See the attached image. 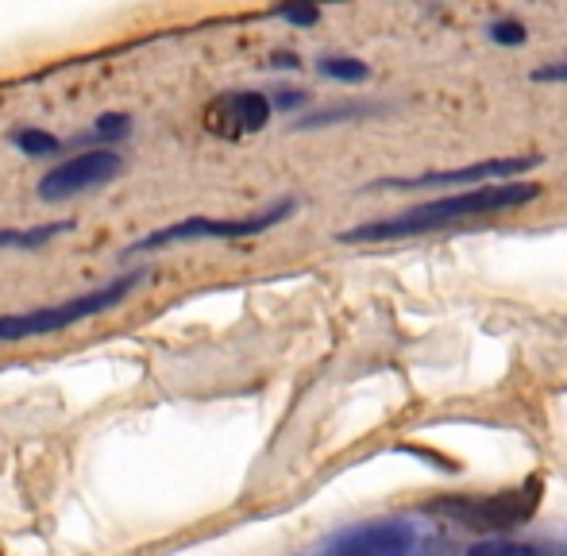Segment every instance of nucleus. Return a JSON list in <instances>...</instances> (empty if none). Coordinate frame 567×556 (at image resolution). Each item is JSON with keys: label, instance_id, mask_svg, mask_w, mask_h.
Wrapping results in <instances>:
<instances>
[{"label": "nucleus", "instance_id": "1", "mask_svg": "<svg viewBox=\"0 0 567 556\" xmlns=\"http://www.w3.org/2000/svg\"><path fill=\"white\" fill-rule=\"evenodd\" d=\"M537 194H540V186H529V182H498V186L463 189V194L441 197V202H429V205H417V209L394 213V217H386V220H371V225L348 228V233H340V240L343 244H367V240H402V236H421V233H433V228L455 225V220L517 209V205H529Z\"/></svg>", "mask_w": 567, "mask_h": 556}, {"label": "nucleus", "instance_id": "2", "mask_svg": "<svg viewBox=\"0 0 567 556\" xmlns=\"http://www.w3.org/2000/svg\"><path fill=\"white\" fill-rule=\"evenodd\" d=\"M143 275H124L116 282L101 286V290L78 294L70 301H59V306H43V309H28V313H4L0 317V344H12V340H31L43 337V332H62L70 325L85 321V317H97L105 309H116L127 294L135 290Z\"/></svg>", "mask_w": 567, "mask_h": 556}, {"label": "nucleus", "instance_id": "3", "mask_svg": "<svg viewBox=\"0 0 567 556\" xmlns=\"http://www.w3.org/2000/svg\"><path fill=\"white\" fill-rule=\"evenodd\" d=\"M293 213V202H278L275 209L267 213H255V217H236V220H217V217H186L178 225H166L155 228L151 236L135 240L127 248V256H140V251H163L174 248V244H186V240H244V236H259L267 228H275L278 220H286Z\"/></svg>", "mask_w": 567, "mask_h": 556}, {"label": "nucleus", "instance_id": "4", "mask_svg": "<svg viewBox=\"0 0 567 556\" xmlns=\"http://www.w3.org/2000/svg\"><path fill=\"white\" fill-rule=\"evenodd\" d=\"M540 480H529L522 491H506V495H460V498H441L429 511L449 514V518L463 522L471 529H509L522 526L537 514L540 506Z\"/></svg>", "mask_w": 567, "mask_h": 556}, {"label": "nucleus", "instance_id": "5", "mask_svg": "<svg viewBox=\"0 0 567 556\" xmlns=\"http://www.w3.org/2000/svg\"><path fill=\"white\" fill-rule=\"evenodd\" d=\"M116 174H120L116 151H109V147L82 151V155H70L66 163H59L39 182V197H43V202H70V197L85 194V189L105 186Z\"/></svg>", "mask_w": 567, "mask_h": 556}, {"label": "nucleus", "instance_id": "6", "mask_svg": "<svg viewBox=\"0 0 567 556\" xmlns=\"http://www.w3.org/2000/svg\"><path fill=\"white\" fill-rule=\"evenodd\" d=\"M529 166H540V155H517V158H486L475 166H455V171H429L417 178H390L379 182L386 189H425V186H498L517 174H525Z\"/></svg>", "mask_w": 567, "mask_h": 556}, {"label": "nucleus", "instance_id": "7", "mask_svg": "<svg viewBox=\"0 0 567 556\" xmlns=\"http://www.w3.org/2000/svg\"><path fill=\"white\" fill-rule=\"evenodd\" d=\"M270 121V101L262 93H225L205 109V128L220 140H244L251 132H262Z\"/></svg>", "mask_w": 567, "mask_h": 556}, {"label": "nucleus", "instance_id": "8", "mask_svg": "<svg viewBox=\"0 0 567 556\" xmlns=\"http://www.w3.org/2000/svg\"><path fill=\"white\" fill-rule=\"evenodd\" d=\"M70 233V220H59V225H39V228H4L0 233V248H16V251H35L43 244H51L54 236Z\"/></svg>", "mask_w": 567, "mask_h": 556}, {"label": "nucleus", "instance_id": "9", "mask_svg": "<svg viewBox=\"0 0 567 556\" xmlns=\"http://www.w3.org/2000/svg\"><path fill=\"white\" fill-rule=\"evenodd\" d=\"M16 147L23 151V155H31V158H47V155H59V147L62 143L51 136V132H39V128H23V132H16L12 136Z\"/></svg>", "mask_w": 567, "mask_h": 556}, {"label": "nucleus", "instance_id": "10", "mask_svg": "<svg viewBox=\"0 0 567 556\" xmlns=\"http://www.w3.org/2000/svg\"><path fill=\"white\" fill-rule=\"evenodd\" d=\"M321 74L337 78V82H367V74H371V70H367L359 59H324Z\"/></svg>", "mask_w": 567, "mask_h": 556}, {"label": "nucleus", "instance_id": "11", "mask_svg": "<svg viewBox=\"0 0 567 556\" xmlns=\"http://www.w3.org/2000/svg\"><path fill=\"white\" fill-rule=\"evenodd\" d=\"M93 132H97V136H105V140H113V136L120 140V136H127V132H132V116H127V113H105Z\"/></svg>", "mask_w": 567, "mask_h": 556}, {"label": "nucleus", "instance_id": "12", "mask_svg": "<svg viewBox=\"0 0 567 556\" xmlns=\"http://www.w3.org/2000/svg\"><path fill=\"white\" fill-rule=\"evenodd\" d=\"M467 556H533V553L517 542H483L475 549H467Z\"/></svg>", "mask_w": 567, "mask_h": 556}, {"label": "nucleus", "instance_id": "13", "mask_svg": "<svg viewBox=\"0 0 567 556\" xmlns=\"http://www.w3.org/2000/svg\"><path fill=\"white\" fill-rule=\"evenodd\" d=\"M491 39H494V43L517 47V43H525V28L517 20H502V23H494V28H491Z\"/></svg>", "mask_w": 567, "mask_h": 556}, {"label": "nucleus", "instance_id": "14", "mask_svg": "<svg viewBox=\"0 0 567 556\" xmlns=\"http://www.w3.org/2000/svg\"><path fill=\"white\" fill-rule=\"evenodd\" d=\"M278 16H282L286 23H298V28H313V23L321 20L317 8H278Z\"/></svg>", "mask_w": 567, "mask_h": 556}, {"label": "nucleus", "instance_id": "15", "mask_svg": "<svg viewBox=\"0 0 567 556\" xmlns=\"http://www.w3.org/2000/svg\"><path fill=\"white\" fill-rule=\"evenodd\" d=\"M533 82H567V59L560 62H548V66H540V70H533Z\"/></svg>", "mask_w": 567, "mask_h": 556}]
</instances>
